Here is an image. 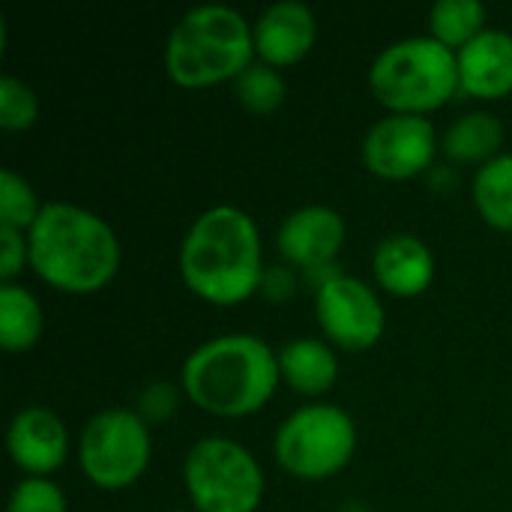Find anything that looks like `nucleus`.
Segmentation results:
<instances>
[{
  "label": "nucleus",
  "instance_id": "obj_7",
  "mask_svg": "<svg viewBox=\"0 0 512 512\" xmlns=\"http://www.w3.org/2000/svg\"><path fill=\"white\" fill-rule=\"evenodd\" d=\"M354 444V420L342 408L306 405L279 426L276 459L300 480H324L348 465Z\"/></svg>",
  "mask_w": 512,
  "mask_h": 512
},
{
  "label": "nucleus",
  "instance_id": "obj_14",
  "mask_svg": "<svg viewBox=\"0 0 512 512\" xmlns=\"http://www.w3.org/2000/svg\"><path fill=\"white\" fill-rule=\"evenodd\" d=\"M459 87L480 99H498L512 90V36L483 30L459 48Z\"/></svg>",
  "mask_w": 512,
  "mask_h": 512
},
{
  "label": "nucleus",
  "instance_id": "obj_21",
  "mask_svg": "<svg viewBox=\"0 0 512 512\" xmlns=\"http://www.w3.org/2000/svg\"><path fill=\"white\" fill-rule=\"evenodd\" d=\"M234 93L249 111L270 114L285 99V81L276 69H270L264 63H252L243 75L234 78Z\"/></svg>",
  "mask_w": 512,
  "mask_h": 512
},
{
  "label": "nucleus",
  "instance_id": "obj_10",
  "mask_svg": "<svg viewBox=\"0 0 512 512\" xmlns=\"http://www.w3.org/2000/svg\"><path fill=\"white\" fill-rule=\"evenodd\" d=\"M435 156V126L423 114H393L375 123L363 141L366 168L387 180H405L429 168Z\"/></svg>",
  "mask_w": 512,
  "mask_h": 512
},
{
  "label": "nucleus",
  "instance_id": "obj_19",
  "mask_svg": "<svg viewBox=\"0 0 512 512\" xmlns=\"http://www.w3.org/2000/svg\"><path fill=\"white\" fill-rule=\"evenodd\" d=\"M474 201L489 225L512 231V153L489 159L477 171Z\"/></svg>",
  "mask_w": 512,
  "mask_h": 512
},
{
  "label": "nucleus",
  "instance_id": "obj_23",
  "mask_svg": "<svg viewBox=\"0 0 512 512\" xmlns=\"http://www.w3.org/2000/svg\"><path fill=\"white\" fill-rule=\"evenodd\" d=\"M36 96L15 75L0 78V126L3 129H27L36 120Z\"/></svg>",
  "mask_w": 512,
  "mask_h": 512
},
{
  "label": "nucleus",
  "instance_id": "obj_6",
  "mask_svg": "<svg viewBox=\"0 0 512 512\" xmlns=\"http://www.w3.org/2000/svg\"><path fill=\"white\" fill-rule=\"evenodd\" d=\"M183 480L201 512H252L264 495L255 456L228 438L198 441L183 462Z\"/></svg>",
  "mask_w": 512,
  "mask_h": 512
},
{
  "label": "nucleus",
  "instance_id": "obj_1",
  "mask_svg": "<svg viewBox=\"0 0 512 512\" xmlns=\"http://www.w3.org/2000/svg\"><path fill=\"white\" fill-rule=\"evenodd\" d=\"M180 273L210 303L231 306L246 300L264 273L252 216L228 204L201 213L180 246Z\"/></svg>",
  "mask_w": 512,
  "mask_h": 512
},
{
  "label": "nucleus",
  "instance_id": "obj_8",
  "mask_svg": "<svg viewBox=\"0 0 512 512\" xmlns=\"http://www.w3.org/2000/svg\"><path fill=\"white\" fill-rule=\"evenodd\" d=\"M81 468L102 489L132 486L150 462V435L135 411H102L81 432Z\"/></svg>",
  "mask_w": 512,
  "mask_h": 512
},
{
  "label": "nucleus",
  "instance_id": "obj_4",
  "mask_svg": "<svg viewBox=\"0 0 512 512\" xmlns=\"http://www.w3.org/2000/svg\"><path fill=\"white\" fill-rule=\"evenodd\" d=\"M255 39L231 6H195L171 30L165 45L168 75L183 87H207L237 78L252 66Z\"/></svg>",
  "mask_w": 512,
  "mask_h": 512
},
{
  "label": "nucleus",
  "instance_id": "obj_15",
  "mask_svg": "<svg viewBox=\"0 0 512 512\" xmlns=\"http://www.w3.org/2000/svg\"><path fill=\"white\" fill-rule=\"evenodd\" d=\"M381 288L399 297H417L435 276V258L429 246L411 234H393L378 243L372 258Z\"/></svg>",
  "mask_w": 512,
  "mask_h": 512
},
{
  "label": "nucleus",
  "instance_id": "obj_12",
  "mask_svg": "<svg viewBox=\"0 0 512 512\" xmlns=\"http://www.w3.org/2000/svg\"><path fill=\"white\" fill-rule=\"evenodd\" d=\"M252 39H255V51L267 63H273V66L297 63L300 57L309 54V48L315 42V15L300 0L273 3L255 21Z\"/></svg>",
  "mask_w": 512,
  "mask_h": 512
},
{
  "label": "nucleus",
  "instance_id": "obj_9",
  "mask_svg": "<svg viewBox=\"0 0 512 512\" xmlns=\"http://www.w3.org/2000/svg\"><path fill=\"white\" fill-rule=\"evenodd\" d=\"M324 333L348 351L372 348L384 333V306L378 294L354 276H330L315 297Z\"/></svg>",
  "mask_w": 512,
  "mask_h": 512
},
{
  "label": "nucleus",
  "instance_id": "obj_20",
  "mask_svg": "<svg viewBox=\"0 0 512 512\" xmlns=\"http://www.w3.org/2000/svg\"><path fill=\"white\" fill-rule=\"evenodd\" d=\"M483 21L486 6L480 0H441L429 15L432 36L447 48H465L474 36L483 33Z\"/></svg>",
  "mask_w": 512,
  "mask_h": 512
},
{
  "label": "nucleus",
  "instance_id": "obj_17",
  "mask_svg": "<svg viewBox=\"0 0 512 512\" xmlns=\"http://www.w3.org/2000/svg\"><path fill=\"white\" fill-rule=\"evenodd\" d=\"M501 141H504L501 120L489 111H474L447 129L444 153L456 162H480V159L489 162V159H495Z\"/></svg>",
  "mask_w": 512,
  "mask_h": 512
},
{
  "label": "nucleus",
  "instance_id": "obj_25",
  "mask_svg": "<svg viewBox=\"0 0 512 512\" xmlns=\"http://www.w3.org/2000/svg\"><path fill=\"white\" fill-rule=\"evenodd\" d=\"M24 237L18 228L0 225V279H12L24 264Z\"/></svg>",
  "mask_w": 512,
  "mask_h": 512
},
{
  "label": "nucleus",
  "instance_id": "obj_27",
  "mask_svg": "<svg viewBox=\"0 0 512 512\" xmlns=\"http://www.w3.org/2000/svg\"><path fill=\"white\" fill-rule=\"evenodd\" d=\"M177 512H186V510H177Z\"/></svg>",
  "mask_w": 512,
  "mask_h": 512
},
{
  "label": "nucleus",
  "instance_id": "obj_11",
  "mask_svg": "<svg viewBox=\"0 0 512 512\" xmlns=\"http://www.w3.org/2000/svg\"><path fill=\"white\" fill-rule=\"evenodd\" d=\"M279 252L300 267H324L345 243V222L333 207L309 204L291 213L279 228Z\"/></svg>",
  "mask_w": 512,
  "mask_h": 512
},
{
  "label": "nucleus",
  "instance_id": "obj_26",
  "mask_svg": "<svg viewBox=\"0 0 512 512\" xmlns=\"http://www.w3.org/2000/svg\"><path fill=\"white\" fill-rule=\"evenodd\" d=\"M174 405H177V396H174V387H168V384H153L141 396V411L153 420H162L165 414H171Z\"/></svg>",
  "mask_w": 512,
  "mask_h": 512
},
{
  "label": "nucleus",
  "instance_id": "obj_3",
  "mask_svg": "<svg viewBox=\"0 0 512 512\" xmlns=\"http://www.w3.org/2000/svg\"><path fill=\"white\" fill-rule=\"evenodd\" d=\"M279 375V357L264 339L249 333L210 339L183 363L189 399L219 417H246L264 408Z\"/></svg>",
  "mask_w": 512,
  "mask_h": 512
},
{
  "label": "nucleus",
  "instance_id": "obj_24",
  "mask_svg": "<svg viewBox=\"0 0 512 512\" xmlns=\"http://www.w3.org/2000/svg\"><path fill=\"white\" fill-rule=\"evenodd\" d=\"M9 512H66V501L51 480H21L9 498Z\"/></svg>",
  "mask_w": 512,
  "mask_h": 512
},
{
  "label": "nucleus",
  "instance_id": "obj_5",
  "mask_svg": "<svg viewBox=\"0 0 512 512\" xmlns=\"http://www.w3.org/2000/svg\"><path fill=\"white\" fill-rule=\"evenodd\" d=\"M369 84L396 114H423L456 93L459 57L435 36H411L378 54Z\"/></svg>",
  "mask_w": 512,
  "mask_h": 512
},
{
  "label": "nucleus",
  "instance_id": "obj_2",
  "mask_svg": "<svg viewBox=\"0 0 512 512\" xmlns=\"http://www.w3.org/2000/svg\"><path fill=\"white\" fill-rule=\"evenodd\" d=\"M27 258L48 285L90 294L117 273L120 243L96 213L57 201L45 204L30 225Z\"/></svg>",
  "mask_w": 512,
  "mask_h": 512
},
{
  "label": "nucleus",
  "instance_id": "obj_13",
  "mask_svg": "<svg viewBox=\"0 0 512 512\" xmlns=\"http://www.w3.org/2000/svg\"><path fill=\"white\" fill-rule=\"evenodd\" d=\"M69 438L63 423L48 408H24L9 426V453L30 474H51L63 465Z\"/></svg>",
  "mask_w": 512,
  "mask_h": 512
},
{
  "label": "nucleus",
  "instance_id": "obj_22",
  "mask_svg": "<svg viewBox=\"0 0 512 512\" xmlns=\"http://www.w3.org/2000/svg\"><path fill=\"white\" fill-rule=\"evenodd\" d=\"M42 207H36V195L24 177L3 168L0 171V225L6 228H30Z\"/></svg>",
  "mask_w": 512,
  "mask_h": 512
},
{
  "label": "nucleus",
  "instance_id": "obj_16",
  "mask_svg": "<svg viewBox=\"0 0 512 512\" xmlns=\"http://www.w3.org/2000/svg\"><path fill=\"white\" fill-rule=\"evenodd\" d=\"M279 372L288 378V384L300 393L318 396L333 387L339 375L336 354L318 342V339H297L282 348L279 354Z\"/></svg>",
  "mask_w": 512,
  "mask_h": 512
},
{
  "label": "nucleus",
  "instance_id": "obj_18",
  "mask_svg": "<svg viewBox=\"0 0 512 512\" xmlns=\"http://www.w3.org/2000/svg\"><path fill=\"white\" fill-rule=\"evenodd\" d=\"M42 333V309L30 291L6 282L0 288V345L6 351L30 348Z\"/></svg>",
  "mask_w": 512,
  "mask_h": 512
}]
</instances>
